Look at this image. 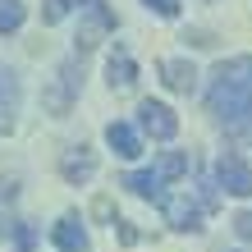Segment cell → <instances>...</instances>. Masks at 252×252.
I'll return each instance as SVG.
<instances>
[{"label":"cell","mask_w":252,"mask_h":252,"mask_svg":"<svg viewBox=\"0 0 252 252\" xmlns=\"http://www.w3.org/2000/svg\"><path fill=\"white\" fill-rule=\"evenodd\" d=\"M206 110L234 142L252 147V55H234V60H220L211 69Z\"/></svg>","instance_id":"1"},{"label":"cell","mask_w":252,"mask_h":252,"mask_svg":"<svg viewBox=\"0 0 252 252\" xmlns=\"http://www.w3.org/2000/svg\"><path fill=\"white\" fill-rule=\"evenodd\" d=\"M78 92H83V60L69 55V60L55 64V78L41 87V110L55 115V120H64L73 110V101H78Z\"/></svg>","instance_id":"2"},{"label":"cell","mask_w":252,"mask_h":252,"mask_svg":"<svg viewBox=\"0 0 252 252\" xmlns=\"http://www.w3.org/2000/svg\"><path fill=\"white\" fill-rule=\"evenodd\" d=\"M73 9H78V51H92L101 46L115 28H120V19H115V9L106 5V0H73Z\"/></svg>","instance_id":"3"},{"label":"cell","mask_w":252,"mask_h":252,"mask_svg":"<svg viewBox=\"0 0 252 252\" xmlns=\"http://www.w3.org/2000/svg\"><path fill=\"white\" fill-rule=\"evenodd\" d=\"M138 133H147V138H156V142H170L174 133H179V115H174L165 101L147 96L142 106H138Z\"/></svg>","instance_id":"4"},{"label":"cell","mask_w":252,"mask_h":252,"mask_svg":"<svg viewBox=\"0 0 252 252\" xmlns=\"http://www.w3.org/2000/svg\"><path fill=\"white\" fill-rule=\"evenodd\" d=\"M216 184L229 192V197H252V165L239 152H220L216 160Z\"/></svg>","instance_id":"5"},{"label":"cell","mask_w":252,"mask_h":252,"mask_svg":"<svg viewBox=\"0 0 252 252\" xmlns=\"http://www.w3.org/2000/svg\"><path fill=\"white\" fill-rule=\"evenodd\" d=\"M160 211H165V225L179 229V234H197L202 229V202H192L188 192H165V202H160Z\"/></svg>","instance_id":"6"},{"label":"cell","mask_w":252,"mask_h":252,"mask_svg":"<svg viewBox=\"0 0 252 252\" xmlns=\"http://www.w3.org/2000/svg\"><path fill=\"white\" fill-rule=\"evenodd\" d=\"M51 243H55V252H87V248H92V239H87L83 216H78V211H64V216L51 225Z\"/></svg>","instance_id":"7"},{"label":"cell","mask_w":252,"mask_h":252,"mask_svg":"<svg viewBox=\"0 0 252 252\" xmlns=\"http://www.w3.org/2000/svg\"><path fill=\"white\" fill-rule=\"evenodd\" d=\"M92 174H96V152L92 147H69V152L60 156V179L73 184V188H83V184H92Z\"/></svg>","instance_id":"8"},{"label":"cell","mask_w":252,"mask_h":252,"mask_svg":"<svg viewBox=\"0 0 252 252\" xmlns=\"http://www.w3.org/2000/svg\"><path fill=\"white\" fill-rule=\"evenodd\" d=\"M23 106V83H19V73L0 64V133H9L14 128V115H19Z\"/></svg>","instance_id":"9"},{"label":"cell","mask_w":252,"mask_h":252,"mask_svg":"<svg viewBox=\"0 0 252 252\" xmlns=\"http://www.w3.org/2000/svg\"><path fill=\"white\" fill-rule=\"evenodd\" d=\"M106 147L120 160H138L142 156V133L133 128V124H124V120H110L106 124Z\"/></svg>","instance_id":"10"},{"label":"cell","mask_w":252,"mask_h":252,"mask_svg":"<svg viewBox=\"0 0 252 252\" xmlns=\"http://www.w3.org/2000/svg\"><path fill=\"white\" fill-rule=\"evenodd\" d=\"M156 73H160V83H165L170 92H179V96H188L192 87H197V69H192L188 60H160Z\"/></svg>","instance_id":"11"},{"label":"cell","mask_w":252,"mask_h":252,"mask_svg":"<svg viewBox=\"0 0 252 252\" xmlns=\"http://www.w3.org/2000/svg\"><path fill=\"white\" fill-rule=\"evenodd\" d=\"M120 188L138 192V197H147V202H165V179H160L156 170H128L120 179Z\"/></svg>","instance_id":"12"},{"label":"cell","mask_w":252,"mask_h":252,"mask_svg":"<svg viewBox=\"0 0 252 252\" xmlns=\"http://www.w3.org/2000/svg\"><path fill=\"white\" fill-rule=\"evenodd\" d=\"M106 83H110V92H128V87L138 83V60H133L128 51H115L106 60Z\"/></svg>","instance_id":"13"},{"label":"cell","mask_w":252,"mask_h":252,"mask_svg":"<svg viewBox=\"0 0 252 252\" xmlns=\"http://www.w3.org/2000/svg\"><path fill=\"white\" fill-rule=\"evenodd\" d=\"M188 165H192V156H188V152H160L152 170L170 184V179H184V174H188Z\"/></svg>","instance_id":"14"},{"label":"cell","mask_w":252,"mask_h":252,"mask_svg":"<svg viewBox=\"0 0 252 252\" xmlns=\"http://www.w3.org/2000/svg\"><path fill=\"white\" fill-rule=\"evenodd\" d=\"M23 19H28V5H23V0H0V37L19 32Z\"/></svg>","instance_id":"15"},{"label":"cell","mask_w":252,"mask_h":252,"mask_svg":"<svg viewBox=\"0 0 252 252\" xmlns=\"http://www.w3.org/2000/svg\"><path fill=\"white\" fill-rule=\"evenodd\" d=\"M9 234H14V252H32V248H37V229L28 225V220H14Z\"/></svg>","instance_id":"16"},{"label":"cell","mask_w":252,"mask_h":252,"mask_svg":"<svg viewBox=\"0 0 252 252\" xmlns=\"http://www.w3.org/2000/svg\"><path fill=\"white\" fill-rule=\"evenodd\" d=\"M73 9V0H41V23H60Z\"/></svg>","instance_id":"17"},{"label":"cell","mask_w":252,"mask_h":252,"mask_svg":"<svg viewBox=\"0 0 252 252\" xmlns=\"http://www.w3.org/2000/svg\"><path fill=\"white\" fill-rule=\"evenodd\" d=\"M142 5L152 9V14H160V19H179V9H184L179 0H142Z\"/></svg>","instance_id":"18"},{"label":"cell","mask_w":252,"mask_h":252,"mask_svg":"<svg viewBox=\"0 0 252 252\" xmlns=\"http://www.w3.org/2000/svg\"><path fill=\"white\" fill-rule=\"evenodd\" d=\"M234 234H239L243 243H252V211H239V216H234Z\"/></svg>","instance_id":"19"},{"label":"cell","mask_w":252,"mask_h":252,"mask_svg":"<svg viewBox=\"0 0 252 252\" xmlns=\"http://www.w3.org/2000/svg\"><path fill=\"white\" fill-rule=\"evenodd\" d=\"M120 239H124V243H138V229H133L128 220H120Z\"/></svg>","instance_id":"20"},{"label":"cell","mask_w":252,"mask_h":252,"mask_svg":"<svg viewBox=\"0 0 252 252\" xmlns=\"http://www.w3.org/2000/svg\"><path fill=\"white\" fill-rule=\"evenodd\" d=\"M92 211H96L101 220H110V197H96V206H92Z\"/></svg>","instance_id":"21"}]
</instances>
